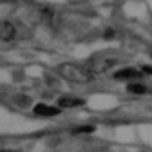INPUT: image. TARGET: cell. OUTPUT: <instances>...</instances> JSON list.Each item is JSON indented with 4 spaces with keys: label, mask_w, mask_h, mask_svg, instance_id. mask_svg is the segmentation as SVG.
Returning <instances> with one entry per match:
<instances>
[{
    "label": "cell",
    "mask_w": 152,
    "mask_h": 152,
    "mask_svg": "<svg viewBox=\"0 0 152 152\" xmlns=\"http://www.w3.org/2000/svg\"><path fill=\"white\" fill-rule=\"evenodd\" d=\"M143 71H145L147 74H152V67H143Z\"/></svg>",
    "instance_id": "8"
},
{
    "label": "cell",
    "mask_w": 152,
    "mask_h": 152,
    "mask_svg": "<svg viewBox=\"0 0 152 152\" xmlns=\"http://www.w3.org/2000/svg\"><path fill=\"white\" fill-rule=\"evenodd\" d=\"M34 112H36V114H40V116H56V114H58V109L40 103V105H36V107H34Z\"/></svg>",
    "instance_id": "4"
},
{
    "label": "cell",
    "mask_w": 152,
    "mask_h": 152,
    "mask_svg": "<svg viewBox=\"0 0 152 152\" xmlns=\"http://www.w3.org/2000/svg\"><path fill=\"white\" fill-rule=\"evenodd\" d=\"M58 105L64 107V109H72V107H80V105H83V100L74 98V96H62V98L58 100Z\"/></svg>",
    "instance_id": "2"
},
{
    "label": "cell",
    "mask_w": 152,
    "mask_h": 152,
    "mask_svg": "<svg viewBox=\"0 0 152 152\" xmlns=\"http://www.w3.org/2000/svg\"><path fill=\"white\" fill-rule=\"evenodd\" d=\"M4 152H7V150H4ZM9 152H15V150H9Z\"/></svg>",
    "instance_id": "9"
},
{
    "label": "cell",
    "mask_w": 152,
    "mask_h": 152,
    "mask_svg": "<svg viewBox=\"0 0 152 152\" xmlns=\"http://www.w3.org/2000/svg\"><path fill=\"white\" fill-rule=\"evenodd\" d=\"M94 130V127H91V125H87V127H78L74 132H92Z\"/></svg>",
    "instance_id": "7"
},
{
    "label": "cell",
    "mask_w": 152,
    "mask_h": 152,
    "mask_svg": "<svg viewBox=\"0 0 152 152\" xmlns=\"http://www.w3.org/2000/svg\"><path fill=\"white\" fill-rule=\"evenodd\" d=\"M129 92L141 94V92H145V87H143V85H140V83H130V85H129Z\"/></svg>",
    "instance_id": "6"
},
{
    "label": "cell",
    "mask_w": 152,
    "mask_h": 152,
    "mask_svg": "<svg viewBox=\"0 0 152 152\" xmlns=\"http://www.w3.org/2000/svg\"><path fill=\"white\" fill-rule=\"evenodd\" d=\"M116 80H138L140 78V71L138 69H123V71H118L114 74Z\"/></svg>",
    "instance_id": "3"
},
{
    "label": "cell",
    "mask_w": 152,
    "mask_h": 152,
    "mask_svg": "<svg viewBox=\"0 0 152 152\" xmlns=\"http://www.w3.org/2000/svg\"><path fill=\"white\" fill-rule=\"evenodd\" d=\"M60 72L64 78L67 80H72V82H87L91 78V72L78 67V65H72V64H67V65H62L60 67Z\"/></svg>",
    "instance_id": "1"
},
{
    "label": "cell",
    "mask_w": 152,
    "mask_h": 152,
    "mask_svg": "<svg viewBox=\"0 0 152 152\" xmlns=\"http://www.w3.org/2000/svg\"><path fill=\"white\" fill-rule=\"evenodd\" d=\"M13 34H15V29H13V26H11L9 22H2V40H4V42L11 40V38H13Z\"/></svg>",
    "instance_id": "5"
}]
</instances>
